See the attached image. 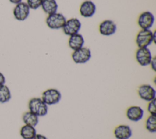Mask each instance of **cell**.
<instances>
[{
	"label": "cell",
	"instance_id": "1",
	"mask_svg": "<svg viewBox=\"0 0 156 139\" xmlns=\"http://www.w3.org/2000/svg\"><path fill=\"white\" fill-rule=\"evenodd\" d=\"M156 31L150 29H141L136 37V43L138 48H147L152 43H155Z\"/></svg>",
	"mask_w": 156,
	"mask_h": 139
},
{
	"label": "cell",
	"instance_id": "2",
	"mask_svg": "<svg viewBox=\"0 0 156 139\" xmlns=\"http://www.w3.org/2000/svg\"><path fill=\"white\" fill-rule=\"evenodd\" d=\"M28 108L29 111L38 117L44 116L48 112V105L40 98H33L30 99L28 103Z\"/></svg>",
	"mask_w": 156,
	"mask_h": 139
},
{
	"label": "cell",
	"instance_id": "3",
	"mask_svg": "<svg viewBox=\"0 0 156 139\" xmlns=\"http://www.w3.org/2000/svg\"><path fill=\"white\" fill-rule=\"evenodd\" d=\"M66 19L61 13H54L48 15L46 19L47 26L51 29H60L63 27Z\"/></svg>",
	"mask_w": 156,
	"mask_h": 139
},
{
	"label": "cell",
	"instance_id": "4",
	"mask_svg": "<svg viewBox=\"0 0 156 139\" xmlns=\"http://www.w3.org/2000/svg\"><path fill=\"white\" fill-rule=\"evenodd\" d=\"M61 98V93L56 88L47 89L43 92L41 95V99L48 105H52L58 103Z\"/></svg>",
	"mask_w": 156,
	"mask_h": 139
},
{
	"label": "cell",
	"instance_id": "5",
	"mask_svg": "<svg viewBox=\"0 0 156 139\" xmlns=\"http://www.w3.org/2000/svg\"><path fill=\"white\" fill-rule=\"evenodd\" d=\"M91 57V51L87 47H82L73 51L71 58L73 62L77 64H83L90 60Z\"/></svg>",
	"mask_w": 156,
	"mask_h": 139
},
{
	"label": "cell",
	"instance_id": "6",
	"mask_svg": "<svg viewBox=\"0 0 156 139\" xmlns=\"http://www.w3.org/2000/svg\"><path fill=\"white\" fill-rule=\"evenodd\" d=\"M152 57V53L148 48H138L136 51V60L142 66L149 65Z\"/></svg>",
	"mask_w": 156,
	"mask_h": 139
},
{
	"label": "cell",
	"instance_id": "7",
	"mask_svg": "<svg viewBox=\"0 0 156 139\" xmlns=\"http://www.w3.org/2000/svg\"><path fill=\"white\" fill-rule=\"evenodd\" d=\"M81 28V23L76 18H71L66 21L62 27L63 33L68 36L79 33Z\"/></svg>",
	"mask_w": 156,
	"mask_h": 139
},
{
	"label": "cell",
	"instance_id": "8",
	"mask_svg": "<svg viewBox=\"0 0 156 139\" xmlns=\"http://www.w3.org/2000/svg\"><path fill=\"white\" fill-rule=\"evenodd\" d=\"M138 94L139 97L147 102H149L156 97V91L154 87L149 84H143L138 88Z\"/></svg>",
	"mask_w": 156,
	"mask_h": 139
},
{
	"label": "cell",
	"instance_id": "9",
	"mask_svg": "<svg viewBox=\"0 0 156 139\" xmlns=\"http://www.w3.org/2000/svg\"><path fill=\"white\" fill-rule=\"evenodd\" d=\"M30 8L26 2H21L15 5L13 10L14 18L18 21H24L30 14Z\"/></svg>",
	"mask_w": 156,
	"mask_h": 139
},
{
	"label": "cell",
	"instance_id": "10",
	"mask_svg": "<svg viewBox=\"0 0 156 139\" xmlns=\"http://www.w3.org/2000/svg\"><path fill=\"white\" fill-rule=\"evenodd\" d=\"M155 21V16L149 11L141 13L137 20V23L141 29H150Z\"/></svg>",
	"mask_w": 156,
	"mask_h": 139
},
{
	"label": "cell",
	"instance_id": "11",
	"mask_svg": "<svg viewBox=\"0 0 156 139\" xmlns=\"http://www.w3.org/2000/svg\"><path fill=\"white\" fill-rule=\"evenodd\" d=\"M117 30L116 23L111 20H105L102 21L99 26V33L104 36H110L113 35Z\"/></svg>",
	"mask_w": 156,
	"mask_h": 139
},
{
	"label": "cell",
	"instance_id": "12",
	"mask_svg": "<svg viewBox=\"0 0 156 139\" xmlns=\"http://www.w3.org/2000/svg\"><path fill=\"white\" fill-rule=\"evenodd\" d=\"M96 10V7L95 4L90 0H86L80 4L79 13L84 18H91L94 15Z\"/></svg>",
	"mask_w": 156,
	"mask_h": 139
},
{
	"label": "cell",
	"instance_id": "13",
	"mask_svg": "<svg viewBox=\"0 0 156 139\" xmlns=\"http://www.w3.org/2000/svg\"><path fill=\"white\" fill-rule=\"evenodd\" d=\"M144 115L143 109L138 105H132L126 111L127 118L132 121L136 122L141 120Z\"/></svg>",
	"mask_w": 156,
	"mask_h": 139
},
{
	"label": "cell",
	"instance_id": "14",
	"mask_svg": "<svg viewBox=\"0 0 156 139\" xmlns=\"http://www.w3.org/2000/svg\"><path fill=\"white\" fill-rule=\"evenodd\" d=\"M116 139H129L132 135V130L130 127L126 124L117 126L113 131Z\"/></svg>",
	"mask_w": 156,
	"mask_h": 139
},
{
	"label": "cell",
	"instance_id": "15",
	"mask_svg": "<svg viewBox=\"0 0 156 139\" xmlns=\"http://www.w3.org/2000/svg\"><path fill=\"white\" fill-rule=\"evenodd\" d=\"M84 43L83 37L79 33L69 36L68 39V46L73 51L83 47Z\"/></svg>",
	"mask_w": 156,
	"mask_h": 139
},
{
	"label": "cell",
	"instance_id": "16",
	"mask_svg": "<svg viewBox=\"0 0 156 139\" xmlns=\"http://www.w3.org/2000/svg\"><path fill=\"white\" fill-rule=\"evenodd\" d=\"M58 4L55 0H43L41 7L48 15L57 12Z\"/></svg>",
	"mask_w": 156,
	"mask_h": 139
},
{
	"label": "cell",
	"instance_id": "17",
	"mask_svg": "<svg viewBox=\"0 0 156 139\" xmlns=\"http://www.w3.org/2000/svg\"><path fill=\"white\" fill-rule=\"evenodd\" d=\"M20 133L23 139H34L37 135L35 127L27 124H24L21 127Z\"/></svg>",
	"mask_w": 156,
	"mask_h": 139
},
{
	"label": "cell",
	"instance_id": "18",
	"mask_svg": "<svg viewBox=\"0 0 156 139\" xmlns=\"http://www.w3.org/2000/svg\"><path fill=\"white\" fill-rule=\"evenodd\" d=\"M22 119L25 124L35 127L39 122L38 116L30 111L26 112L22 116Z\"/></svg>",
	"mask_w": 156,
	"mask_h": 139
},
{
	"label": "cell",
	"instance_id": "19",
	"mask_svg": "<svg viewBox=\"0 0 156 139\" xmlns=\"http://www.w3.org/2000/svg\"><path fill=\"white\" fill-rule=\"evenodd\" d=\"M12 98L9 88L5 84L0 85V102L5 103L9 102Z\"/></svg>",
	"mask_w": 156,
	"mask_h": 139
},
{
	"label": "cell",
	"instance_id": "20",
	"mask_svg": "<svg viewBox=\"0 0 156 139\" xmlns=\"http://www.w3.org/2000/svg\"><path fill=\"white\" fill-rule=\"evenodd\" d=\"M146 129L151 133L156 132V116L149 115L146 121Z\"/></svg>",
	"mask_w": 156,
	"mask_h": 139
},
{
	"label": "cell",
	"instance_id": "21",
	"mask_svg": "<svg viewBox=\"0 0 156 139\" xmlns=\"http://www.w3.org/2000/svg\"><path fill=\"white\" fill-rule=\"evenodd\" d=\"M43 0H27V4L30 9L37 10L41 7Z\"/></svg>",
	"mask_w": 156,
	"mask_h": 139
},
{
	"label": "cell",
	"instance_id": "22",
	"mask_svg": "<svg viewBox=\"0 0 156 139\" xmlns=\"http://www.w3.org/2000/svg\"><path fill=\"white\" fill-rule=\"evenodd\" d=\"M147 109L151 115L156 116V98L149 102Z\"/></svg>",
	"mask_w": 156,
	"mask_h": 139
},
{
	"label": "cell",
	"instance_id": "23",
	"mask_svg": "<svg viewBox=\"0 0 156 139\" xmlns=\"http://www.w3.org/2000/svg\"><path fill=\"white\" fill-rule=\"evenodd\" d=\"M149 65H151V69H152L153 71H156V59H155V57H152V60H151V61Z\"/></svg>",
	"mask_w": 156,
	"mask_h": 139
},
{
	"label": "cell",
	"instance_id": "24",
	"mask_svg": "<svg viewBox=\"0 0 156 139\" xmlns=\"http://www.w3.org/2000/svg\"><path fill=\"white\" fill-rule=\"evenodd\" d=\"M5 77L4 75L0 71V85L5 84Z\"/></svg>",
	"mask_w": 156,
	"mask_h": 139
},
{
	"label": "cell",
	"instance_id": "25",
	"mask_svg": "<svg viewBox=\"0 0 156 139\" xmlns=\"http://www.w3.org/2000/svg\"><path fill=\"white\" fill-rule=\"evenodd\" d=\"M34 139H48V138L42 134H37V135H35V137H34Z\"/></svg>",
	"mask_w": 156,
	"mask_h": 139
},
{
	"label": "cell",
	"instance_id": "26",
	"mask_svg": "<svg viewBox=\"0 0 156 139\" xmlns=\"http://www.w3.org/2000/svg\"><path fill=\"white\" fill-rule=\"evenodd\" d=\"M9 1L12 3V4H17L21 2H22V0H9Z\"/></svg>",
	"mask_w": 156,
	"mask_h": 139
}]
</instances>
